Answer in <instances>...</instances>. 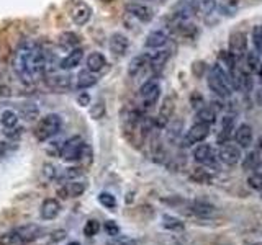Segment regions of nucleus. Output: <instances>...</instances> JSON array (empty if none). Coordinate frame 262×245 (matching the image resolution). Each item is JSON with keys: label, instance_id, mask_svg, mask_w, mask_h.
<instances>
[{"label": "nucleus", "instance_id": "obj_3", "mask_svg": "<svg viewBox=\"0 0 262 245\" xmlns=\"http://www.w3.org/2000/svg\"><path fill=\"white\" fill-rule=\"evenodd\" d=\"M44 229L38 224H27L15 227L0 235V245H27L43 237Z\"/></svg>", "mask_w": 262, "mask_h": 245}, {"label": "nucleus", "instance_id": "obj_15", "mask_svg": "<svg viewBox=\"0 0 262 245\" xmlns=\"http://www.w3.org/2000/svg\"><path fill=\"white\" fill-rule=\"evenodd\" d=\"M109 47L113 56L121 58L125 56L129 49V39L123 33H113L109 39Z\"/></svg>", "mask_w": 262, "mask_h": 245}, {"label": "nucleus", "instance_id": "obj_31", "mask_svg": "<svg viewBox=\"0 0 262 245\" xmlns=\"http://www.w3.org/2000/svg\"><path fill=\"white\" fill-rule=\"evenodd\" d=\"M79 36L75 33H71V31H67V33H63L59 36V46L64 47V49H75L77 46H79Z\"/></svg>", "mask_w": 262, "mask_h": 245}, {"label": "nucleus", "instance_id": "obj_37", "mask_svg": "<svg viewBox=\"0 0 262 245\" xmlns=\"http://www.w3.org/2000/svg\"><path fill=\"white\" fill-rule=\"evenodd\" d=\"M98 203L102 204L103 208H109V209H113L117 206V200H115V196L112 193H107V192H102L98 195Z\"/></svg>", "mask_w": 262, "mask_h": 245}, {"label": "nucleus", "instance_id": "obj_6", "mask_svg": "<svg viewBox=\"0 0 262 245\" xmlns=\"http://www.w3.org/2000/svg\"><path fill=\"white\" fill-rule=\"evenodd\" d=\"M192 157H194L197 164L203 165V167L218 170V154L215 152V149L210 144H198L192 152Z\"/></svg>", "mask_w": 262, "mask_h": 245}, {"label": "nucleus", "instance_id": "obj_28", "mask_svg": "<svg viewBox=\"0 0 262 245\" xmlns=\"http://www.w3.org/2000/svg\"><path fill=\"white\" fill-rule=\"evenodd\" d=\"M0 123L5 129H12V128H17L18 124V115L13 112V110H4L0 113Z\"/></svg>", "mask_w": 262, "mask_h": 245}, {"label": "nucleus", "instance_id": "obj_16", "mask_svg": "<svg viewBox=\"0 0 262 245\" xmlns=\"http://www.w3.org/2000/svg\"><path fill=\"white\" fill-rule=\"evenodd\" d=\"M174 110H175V105H174L172 97H166L164 101H163V105H161L158 120H156L158 128H166L167 123L171 121V118L174 116Z\"/></svg>", "mask_w": 262, "mask_h": 245}, {"label": "nucleus", "instance_id": "obj_11", "mask_svg": "<svg viewBox=\"0 0 262 245\" xmlns=\"http://www.w3.org/2000/svg\"><path fill=\"white\" fill-rule=\"evenodd\" d=\"M69 15H71L72 21L75 23L77 26H84L86 23H89L90 17H92V9L86 4V2H75L71 10H69Z\"/></svg>", "mask_w": 262, "mask_h": 245}, {"label": "nucleus", "instance_id": "obj_4", "mask_svg": "<svg viewBox=\"0 0 262 245\" xmlns=\"http://www.w3.org/2000/svg\"><path fill=\"white\" fill-rule=\"evenodd\" d=\"M61 128H63V118L56 113L46 115L36 126V139L40 142H46L53 136H56Z\"/></svg>", "mask_w": 262, "mask_h": 245}, {"label": "nucleus", "instance_id": "obj_41", "mask_svg": "<svg viewBox=\"0 0 262 245\" xmlns=\"http://www.w3.org/2000/svg\"><path fill=\"white\" fill-rule=\"evenodd\" d=\"M248 185H249V188L260 192V189H262V173L254 172L252 175H249V178H248Z\"/></svg>", "mask_w": 262, "mask_h": 245}, {"label": "nucleus", "instance_id": "obj_5", "mask_svg": "<svg viewBox=\"0 0 262 245\" xmlns=\"http://www.w3.org/2000/svg\"><path fill=\"white\" fill-rule=\"evenodd\" d=\"M87 151V146L81 136H72L69 138L63 144V151H61V157L66 162H77L84 157V152Z\"/></svg>", "mask_w": 262, "mask_h": 245}, {"label": "nucleus", "instance_id": "obj_47", "mask_svg": "<svg viewBox=\"0 0 262 245\" xmlns=\"http://www.w3.org/2000/svg\"><path fill=\"white\" fill-rule=\"evenodd\" d=\"M77 103H79L81 106H87L90 105V95L86 93V92H82L79 97H77Z\"/></svg>", "mask_w": 262, "mask_h": 245}, {"label": "nucleus", "instance_id": "obj_19", "mask_svg": "<svg viewBox=\"0 0 262 245\" xmlns=\"http://www.w3.org/2000/svg\"><path fill=\"white\" fill-rule=\"evenodd\" d=\"M167 39L169 38L166 35V31L163 30L151 31L144 39V47H148V49H161V47H164L167 44Z\"/></svg>", "mask_w": 262, "mask_h": 245}, {"label": "nucleus", "instance_id": "obj_21", "mask_svg": "<svg viewBox=\"0 0 262 245\" xmlns=\"http://www.w3.org/2000/svg\"><path fill=\"white\" fill-rule=\"evenodd\" d=\"M82 59H84V51L81 49V47H75V49H72L63 61L59 62V66L63 70H71V69H75L77 66H79L82 62Z\"/></svg>", "mask_w": 262, "mask_h": 245}, {"label": "nucleus", "instance_id": "obj_49", "mask_svg": "<svg viewBox=\"0 0 262 245\" xmlns=\"http://www.w3.org/2000/svg\"><path fill=\"white\" fill-rule=\"evenodd\" d=\"M67 245H81V243L79 242H69Z\"/></svg>", "mask_w": 262, "mask_h": 245}, {"label": "nucleus", "instance_id": "obj_8", "mask_svg": "<svg viewBox=\"0 0 262 245\" xmlns=\"http://www.w3.org/2000/svg\"><path fill=\"white\" fill-rule=\"evenodd\" d=\"M208 134H210V126L203 124V123H195L192 124L189 131L186 132V136L182 138V147H192L195 144H200L203 142Z\"/></svg>", "mask_w": 262, "mask_h": 245}, {"label": "nucleus", "instance_id": "obj_9", "mask_svg": "<svg viewBox=\"0 0 262 245\" xmlns=\"http://www.w3.org/2000/svg\"><path fill=\"white\" fill-rule=\"evenodd\" d=\"M218 159H220V162H223L225 165H236V164H240V160L243 159L241 147L238 146V144H231V142L221 144L220 151H218Z\"/></svg>", "mask_w": 262, "mask_h": 245}, {"label": "nucleus", "instance_id": "obj_17", "mask_svg": "<svg viewBox=\"0 0 262 245\" xmlns=\"http://www.w3.org/2000/svg\"><path fill=\"white\" fill-rule=\"evenodd\" d=\"M252 138H254V132L252 128L249 124H240L238 128L234 129V139H236V144L240 146L241 149H246L252 144Z\"/></svg>", "mask_w": 262, "mask_h": 245}, {"label": "nucleus", "instance_id": "obj_39", "mask_svg": "<svg viewBox=\"0 0 262 245\" xmlns=\"http://www.w3.org/2000/svg\"><path fill=\"white\" fill-rule=\"evenodd\" d=\"M190 105H192V108L195 110H200V108H203L205 106V98H203V95L200 93V92H192L190 93Z\"/></svg>", "mask_w": 262, "mask_h": 245}, {"label": "nucleus", "instance_id": "obj_45", "mask_svg": "<svg viewBox=\"0 0 262 245\" xmlns=\"http://www.w3.org/2000/svg\"><path fill=\"white\" fill-rule=\"evenodd\" d=\"M205 70H206V64L203 61H197V62H194V66H192V72H194L195 77L203 75Z\"/></svg>", "mask_w": 262, "mask_h": 245}, {"label": "nucleus", "instance_id": "obj_51", "mask_svg": "<svg viewBox=\"0 0 262 245\" xmlns=\"http://www.w3.org/2000/svg\"><path fill=\"white\" fill-rule=\"evenodd\" d=\"M252 245H262V242H257V243H252Z\"/></svg>", "mask_w": 262, "mask_h": 245}, {"label": "nucleus", "instance_id": "obj_1", "mask_svg": "<svg viewBox=\"0 0 262 245\" xmlns=\"http://www.w3.org/2000/svg\"><path fill=\"white\" fill-rule=\"evenodd\" d=\"M12 67L20 80L35 82L46 69V54L43 47L32 41L23 43L13 52Z\"/></svg>", "mask_w": 262, "mask_h": 245}, {"label": "nucleus", "instance_id": "obj_25", "mask_svg": "<svg viewBox=\"0 0 262 245\" xmlns=\"http://www.w3.org/2000/svg\"><path fill=\"white\" fill-rule=\"evenodd\" d=\"M87 69L90 70V72H94V74H97V72H100V70H103L105 69V66H107V59H105V56L102 52H92L90 56L87 58Z\"/></svg>", "mask_w": 262, "mask_h": 245}, {"label": "nucleus", "instance_id": "obj_48", "mask_svg": "<svg viewBox=\"0 0 262 245\" xmlns=\"http://www.w3.org/2000/svg\"><path fill=\"white\" fill-rule=\"evenodd\" d=\"M257 75H259V78L262 80V62H260V67H259V70H257Z\"/></svg>", "mask_w": 262, "mask_h": 245}, {"label": "nucleus", "instance_id": "obj_46", "mask_svg": "<svg viewBox=\"0 0 262 245\" xmlns=\"http://www.w3.org/2000/svg\"><path fill=\"white\" fill-rule=\"evenodd\" d=\"M115 240L112 242H107V245H136L135 240L128 239V237H123V239H118V237H113Z\"/></svg>", "mask_w": 262, "mask_h": 245}, {"label": "nucleus", "instance_id": "obj_26", "mask_svg": "<svg viewBox=\"0 0 262 245\" xmlns=\"http://www.w3.org/2000/svg\"><path fill=\"white\" fill-rule=\"evenodd\" d=\"M195 118H197V123H203V124L212 126V124L217 123V112H215L212 106H203V108L197 110Z\"/></svg>", "mask_w": 262, "mask_h": 245}, {"label": "nucleus", "instance_id": "obj_43", "mask_svg": "<svg viewBox=\"0 0 262 245\" xmlns=\"http://www.w3.org/2000/svg\"><path fill=\"white\" fill-rule=\"evenodd\" d=\"M43 169H44V170H43L44 177L48 178V180H58V178H59V172H58V167H55V165H51V164H46Z\"/></svg>", "mask_w": 262, "mask_h": 245}, {"label": "nucleus", "instance_id": "obj_36", "mask_svg": "<svg viewBox=\"0 0 262 245\" xmlns=\"http://www.w3.org/2000/svg\"><path fill=\"white\" fill-rule=\"evenodd\" d=\"M38 113H40V110H38V106L35 103L21 105V116L25 118V120H35V118L38 116Z\"/></svg>", "mask_w": 262, "mask_h": 245}, {"label": "nucleus", "instance_id": "obj_20", "mask_svg": "<svg viewBox=\"0 0 262 245\" xmlns=\"http://www.w3.org/2000/svg\"><path fill=\"white\" fill-rule=\"evenodd\" d=\"M189 208H190V212H194L195 216L198 217H212L215 214V206L213 204H210L208 201L205 200H195V201H192L189 204Z\"/></svg>", "mask_w": 262, "mask_h": 245}, {"label": "nucleus", "instance_id": "obj_24", "mask_svg": "<svg viewBox=\"0 0 262 245\" xmlns=\"http://www.w3.org/2000/svg\"><path fill=\"white\" fill-rule=\"evenodd\" d=\"M97 84V77L94 72H90V70H81L79 74H77V80H75V87L81 90H86V89H90V87H94Z\"/></svg>", "mask_w": 262, "mask_h": 245}, {"label": "nucleus", "instance_id": "obj_14", "mask_svg": "<svg viewBox=\"0 0 262 245\" xmlns=\"http://www.w3.org/2000/svg\"><path fill=\"white\" fill-rule=\"evenodd\" d=\"M126 12L131 15L133 18H138L143 23H149L154 18V12L151 7L140 4V2H131L126 5Z\"/></svg>", "mask_w": 262, "mask_h": 245}, {"label": "nucleus", "instance_id": "obj_13", "mask_svg": "<svg viewBox=\"0 0 262 245\" xmlns=\"http://www.w3.org/2000/svg\"><path fill=\"white\" fill-rule=\"evenodd\" d=\"M146 69H151V54L143 52L138 54L128 64V75L129 77H138L141 72H144Z\"/></svg>", "mask_w": 262, "mask_h": 245}, {"label": "nucleus", "instance_id": "obj_18", "mask_svg": "<svg viewBox=\"0 0 262 245\" xmlns=\"http://www.w3.org/2000/svg\"><path fill=\"white\" fill-rule=\"evenodd\" d=\"M61 212V203L55 198H48L44 200L41 208H40V216L43 221H53L56 219L58 214Z\"/></svg>", "mask_w": 262, "mask_h": 245}, {"label": "nucleus", "instance_id": "obj_35", "mask_svg": "<svg viewBox=\"0 0 262 245\" xmlns=\"http://www.w3.org/2000/svg\"><path fill=\"white\" fill-rule=\"evenodd\" d=\"M82 169H79V167H69V169H66L63 173H61L59 175V181H71V180H77L79 177H82Z\"/></svg>", "mask_w": 262, "mask_h": 245}, {"label": "nucleus", "instance_id": "obj_22", "mask_svg": "<svg viewBox=\"0 0 262 245\" xmlns=\"http://www.w3.org/2000/svg\"><path fill=\"white\" fill-rule=\"evenodd\" d=\"M190 5L194 13L206 17V15L213 13V10L217 9V0H190Z\"/></svg>", "mask_w": 262, "mask_h": 245}, {"label": "nucleus", "instance_id": "obj_12", "mask_svg": "<svg viewBox=\"0 0 262 245\" xmlns=\"http://www.w3.org/2000/svg\"><path fill=\"white\" fill-rule=\"evenodd\" d=\"M229 51L236 58H243L248 52V36L244 31H234L229 36Z\"/></svg>", "mask_w": 262, "mask_h": 245}, {"label": "nucleus", "instance_id": "obj_27", "mask_svg": "<svg viewBox=\"0 0 262 245\" xmlns=\"http://www.w3.org/2000/svg\"><path fill=\"white\" fill-rule=\"evenodd\" d=\"M241 165H243V170L246 172H254V170H257L259 169V165H260V157L257 152H248L246 154V157H243V160H241Z\"/></svg>", "mask_w": 262, "mask_h": 245}, {"label": "nucleus", "instance_id": "obj_30", "mask_svg": "<svg viewBox=\"0 0 262 245\" xmlns=\"http://www.w3.org/2000/svg\"><path fill=\"white\" fill-rule=\"evenodd\" d=\"M246 66H248V70L251 74H257V70H259V67H260V62H262V59H260V54L254 49V51H248L246 52Z\"/></svg>", "mask_w": 262, "mask_h": 245}, {"label": "nucleus", "instance_id": "obj_10", "mask_svg": "<svg viewBox=\"0 0 262 245\" xmlns=\"http://www.w3.org/2000/svg\"><path fill=\"white\" fill-rule=\"evenodd\" d=\"M87 189V183L86 181H79V180H71L66 181L59 188H58V196H61L63 200H69V198H77L81 196L84 192Z\"/></svg>", "mask_w": 262, "mask_h": 245}, {"label": "nucleus", "instance_id": "obj_44", "mask_svg": "<svg viewBox=\"0 0 262 245\" xmlns=\"http://www.w3.org/2000/svg\"><path fill=\"white\" fill-rule=\"evenodd\" d=\"M103 229H105V232L109 234L110 237H118V234H120V227H118L117 223H115V221H107Z\"/></svg>", "mask_w": 262, "mask_h": 245}, {"label": "nucleus", "instance_id": "obj_52", "mask_svg": "<svg viewBox=\"0 0 262 245\" xmlns=\"http://www.w3.org/2000/svg\"><path fill=\"white\" fill-rule=\"evenodd\" d=\"M103 2H112V0H103Z\"/></svg>", "mask_w": 262, "mask_h": 245}, {"label": "nucleus", "instance_id": "obj_7", "mask_svg": "<svg viewBox=\"0 0 262 245\" xmlns=\"http://www.w3.org/2000/svg\"><path fill=\"white\" fill-rule=\"evenodd\" d=\"M140 97L144 108H152L161 98V85L156 78L146 80L140 89Z\"/></svg>", "mask_w": 262, "mask_h": 245}, {"label": "nucleus", "instance_id": "obj_23", "mask_svg": "<svg viewBox=\"0 0 262 245\" xmlns=\"http://www.w3.org/2000/svg\"><path fill=\"white\" fill-rule=\"evenodd\" d=\"M218 64L225 67L229 74L236 72V69L240 67V66H238V58L229 49L228 51H225V49L220 51V54H218Z\"/></svg>", "mask_w": 262, "mask_h": 245}, {"label": "nucleus", "instance_id": "obj_34", "mask_svg": "<svg viewBox=\"0 0 262 245\" xmlns=\"http://www.w3.org/2000/svg\"><path fill=\"white\" fill-rule=\"evenodd\" d=\"M252 46L259 54H262V25H256L251 31Z\"/></svg>", "mask_w": 262, "mask_h": 245}, {"label": "nucleus", "instance_id": "obj_2", "mask_svg": "<svg viewBox=\"0 0 262 245\" xmlns=\"http://www.w3.org/2000/svg\"><path fill=\"white\" fill-rule=\"evenodd\" d=\"M206 84H208V89L220 98H229L231 93L234 90L233 89V77H231L228 70L220 64H215L208 69Z\"/></svg>", "mask_w": 262, "mask_h": 245}, {"label": "nucleus", "instance_id": "obj_32", "mask_svg": "<svg viewBox=\"0 0 262 245\" xmlns=\"http://www.w3.org/2000/svg\"><path fill=\"white\" fill-rule=\"evenodd\" d=\"M190 178L197 181V183H210V181L213 180L212 173L208 170H203V169H192L190 172Z\"/></svg>", "mask_w": 262, "mask_h": 245}, {"label": "nucleus", "instance_id": "obj_38", "mask_svg": "<svg viewBox=\"0 0 262 245\" xmlns=\"http://www.w3.org/2000/svg\"><path fill=\"white\" fill-rule=\"evenodd\" d=\"M51 87H55V89H58V90H66V89L71 87V77H67V75H56L55 78H53Z\"/></svg>", "mask_w": 262, "mask_h": 245}, {"label": "nucleus", "instance_id": "obj_33", "mask_svg": "<svg viewBox=\"0 0 262 245\" xmlns=\"http://www.w3.org/2000/svg\"><path fill=\"white\" fill-rule=\"evenodd\" d=\"M163 226L166 227V229H169V231H174V232H177V231H184V223L180 219H177V217H174V216H169V214H166L164 217H163Z\"/></svg>", "mask_w": 262, "mask_h": 245}, {"label": "nucleus", "instance_id": "obj_42", "mask_svg": "<svg viewBox=\"0 0 262 245\" xmlns=\"http://www.w3.org/2000/svg\"><path fill=\"white\" fill-rule=\"evenodd\" d=\"M105 115V105H103V101H97V103L92 106L90 110V116L94 118V120H100Z\"/></svg>", "mask_w": 262, "mask_h": 245}, {"label": "nucleus", "instance_id": "obj_40", "mask_svg": "<svg viewBox=\"0 0 262 245\" xmlns=\"http://www.w3.org/2000/svg\"><path fill=\"white\" fill-rule=\"evenodd\" d=\"M100 231V224H98V221H94V219H90L86 223V226H84V235H87V237H94L97 235Z\"/></svg>", "mask_w": 262, "mask_h": 245}, {"label": "nucleus", "instance_id": "obj_29", "mask_svg": "<svg viewBox=\"0 0 262 245\" xmlns=\"http://www.w3.org/2000/svg\"><path fill=\"white\" fill-rule=\"evenodd\" d=\"M169 59H171V51L169 49H163L156 54H152L151 56V69H154V70L163 69Z\"/></svg>", "mask_w": 262, "mask_h": 245}, {"label": "nucleus", "instance_id": "obj_50", "mask_svg": "<svg viewBox=\"0 0 262 245\" xmlns=\"http://www.w3.org/2000/svg\"><path fill=\"white\" fill-rule=\"evenodd\" d=\"M133 2H140V4H143V2H146V0H133Z\"/></svg>", "mask_w": 262, "mask_h": 245}]
</instances>
